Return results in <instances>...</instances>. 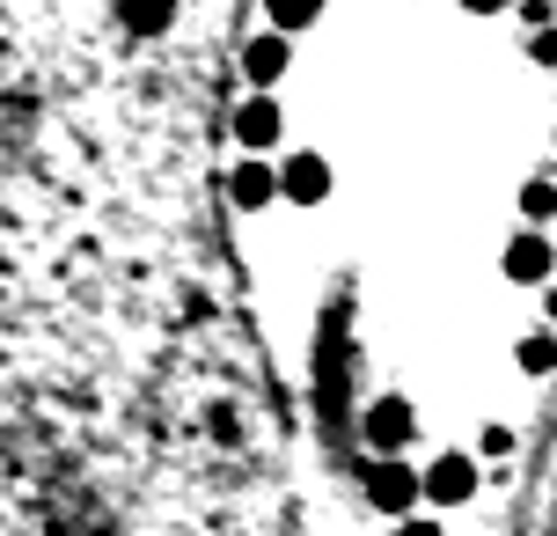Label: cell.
<instances>
[{"instance_id": "cell-9", "label": "cell", "mask_w": 557, "mask_h": 536, "mask_svg": "<svg viewBox=\"0 0 557 536\" xmlns=\"http://www.w3.org/2000/svg\"><path fill=\"white\" fill-rule=\"evenodd\" d=\"M315 15H323V0H264V23L286 29V37H294V29H308Z\"/></svg>"}, {"instance_id": "cell-1", "label": "cell", "mask_w": 557, "mask_h": 536, "mask_svg": "<svg viewBox=\"0 0 557 536\" xmlns=\"http://www.w3.org/2000/svg\"><path fill=\"white\" fill-rule=\"evenodd\" d=\"M367 500L382 514H411V500H425V471H411L404 455H374L367 471Z\"/></svg>"}, {"instance_id": "cell-4", "label": "cell", "mask_w": 557, "mask_h": 536, "mask_svg": "<svg viewBox=\"0 0 557 536\" xmlns=\"http://www.w3.org/2000/svg\"><path fill=\"white\" fill-rule=\"evenodd\" d=\"M499 265H506V280H513V287H543V280H550V265H557V251H550V235H513Z\"/></svg>"}, {"instance_id": "cell-8", "label": "cell", "mask_w": 557, "mask_h": 536, "mask_svg": "<svg viewBox=\"0 0 557 536\" xmlns=\"http://www.w3.org/2000/svg\"><path fill=\"white\" fill-rule=\"evenodd\" d=\"M227 198H235L243 214H257V206H272V198H278V170H264V162H243V170L227 176Z\"/></svg>"}, {"instance_id": "cell-14", "label": "cell", "mask_w": 557, "mask_h": 536, "mask_svg": "<svg viewBox=\"0 0 557 536\" xmlns=\"http://www.w3.org/2000/svg\"><path fill=\"white\" fill-rule=\"evenodd\" d=\"M521 23H529V29H550L557 23V0H521Z\"/></svg>"}, {"instance_id": "cell-11", "label": "cell", "mask_w": 557, "mask_h": 536, "mask_svg": "<svg viewBox=\"0 0 557 536\" xmlns=\"http://www.w3.org/2000/svg\"><path fill=\"white\" fill-rule=\"evenodd\" d=\"M521 214H529V221H550L557 214V184L550 176H529V184H521Z\"/></svg>"}, {"instance_id": "cell-13", "label": "cell", "mask_w": 557, "mask_h": 536, "mask_svg": "<svg viewBox=\"0 0 557 536\" xmlns=\"http://www.w3.org/2000/svg\"><path fill=\"white\" fill-rule=\"evenodd\" d=\"M529 59L557 74V23H550V29H529Z\"/></svg>"}, {"instance_id": "cell-10", "label": "cell", "mask_w": 557, "mask_h": 536, "mask_svg": "<svg viewBox=\"0 0 557 536\" xmlns=\"http://www.w3.org/2000/svg\"><path fill=\"white\" fill-rule=\"evenodd\" d=\"M513 361H521V375H550L557 367V339L550 331H529V339L513 345Z\"/></svg>"}, {"instance_id": "cell-5", "label": "cell", "mask_w": 557, "mask_h": 536, "mask_svg": "<svg viewBox=\"0 0 557 536\" xmlns=\"http://www.w3.org/2000/svg\"><path fill=\"white\" fill-rule=\"evenodd\" d=\"M278 198H294V206H323V198H331V162H323V155H294V162L278 170Z\"/></svg>"}, {"instance_id": "cell-16", "label": "cell", "mask_w": 557, "mask_h": 536, "mask_svg": "<svg viewBox=\"0 0 557 536\" xmlns=\"http://www.w3.org/2000/svg\"><path fill=\"white\" fill-rule=\"evenodd\" d=\"M462 8H470V15H506L513 0H462Z\"/></svg>"}, {"instance_id": "cell-12", "label": "cell", "mask_w": 557, "mask_h": 536, "mask_svg": "<svg viewBox=\"0 0 557 536\" xmlns=\"http://www.w3.org/2000/svg\"><path fill=\"white\" fill-rule=\"evenodd\" d=\"M476 455H492V463H506V455H513V426H484V434H476Z\"/></svg>"}, {"instance_id": "cell-6", "label": "cell", "mask_w": 557, "mask_h": 536, "mask_svg": "<svg viewBox=\"0 0 557 536\" xmlns=\"http://www.w3.org/2000/svg\"><path fill=\"white\" fill-rule=\"evenodd\" d=\"M286 29H264V37H250V45H243V82L250 88H272L278 74H286Z\"/></svg>"}, {"instance_id": "cell-7", "label": "cell", "mask_w": 557, "mask_h": 536, "mask_svg": "<svg viewBox=\"0 0 557 536\" xmlns=\"http://www.w3.org/2000/svg\"><path fill=\"white\" fill-rule=\"evenodd\" d=\"M278 133H286V118H278L272 88H257L250 103H243V111H235V141H243V147H272Z\"/></svg>"}, {"instance_id": "cell-15", "label": "cell", "mask_w": 557, "mask_h": 536, "mask_svg": "<svg viewBox=\"0 0 557 536\" xmlns=\"http://www.w3.org/2000/svg\"><path fill=\"white\" fill-rule=\"evenodd\" d=\"M396 536H447L441 522H396Z\"/></svg>"}, {"instance_id": "cell-2", "label": "cell", "mask_w": 557, "mask_h": 536, "mask_svg": "<svg viewBox=\"0 0 557 536\" xmlns=\"http://www.w3.org/2000/svg\"><path fill=\"white\" fill-rule=\"evenodd\" d=\"M360 434H367V455H404L411 434H418V412L404 404V397H374L367 419H360Z\"/></svg>"}, {"instance_id": "cell-17", "label": "cell", "mask_w": 557, "mask_h": 536, "mask_svg": "<svg viewBox=\"0 0 557 536\" xmlns=\"http://www.w3.org/2000/svg\"><path fill=\"white\" fill-rule=\"evenodd\" d=\"M543 316L557 324V280H543Z\"/></svg>"}, {"instance_id": "cell-3", "label": "cell", "mask_w": 557, "mask_h": 536, "mask_svg": "<svg viewBox=\"0 0 557 536\" xmlns=\"http://www.w3.org/2000/svg\"><path fill=\"white\" fill-rule=\"evenodd\" d=\"M425 500H433V508L476 500V455H433V463H425Z\"/></svg>"}]
</instances>
